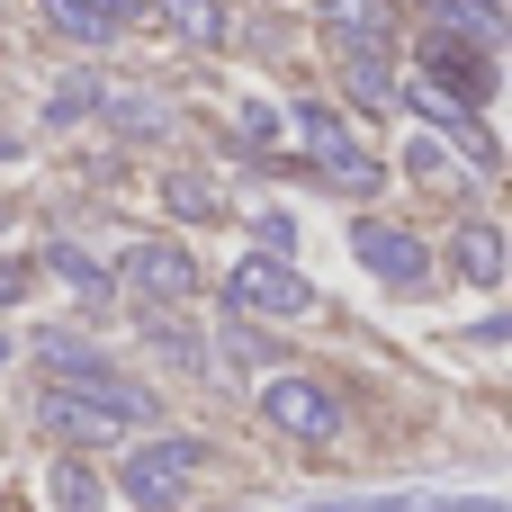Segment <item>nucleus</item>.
Instances as JSON below:
<instances>
[{
    "label": "nucleus",
    "mask_w": 512,
    "mask_h": 512,
    "mask_svg": "<svg viewBox=\"0 0 512 512\" xmlns=\"http://www.w3.org/2000/svg\"><path fill=\"white\" fill-rule=\"evenodd\" d=\"M288 135H297V153H306L333 189L378 198V180H387V171H378V153H360V144H351V126H342L324 99H297V108H288Z\"/></svg>",
    "instance_id": "f257e3e1"
},
{
    "label": "nucleus",
    "mask_w": 512,
    "mask_h": 512,
    "mask_svg": "<svg viewBox=\"0 0 512 512\" xmlns=\"http://www.w3.org/2000/svg\"><path fill=\"white\" fill-rule=\"evenodd\" d=\"M198 468H207V441H189V432H162V441L126 450L117 486H126V504H135V512H180V495H189V477H198Z\"/></svg>",
    "instance_id": "f03ea898"
},
{
    "label": "nucleus",
    "mask_w": 512,
    "mask_h": 512,
    "mask_svg": "<svg viewBox=\"0 0 512 512\" xmlns=\"http://www.w3.org/2000/svg\"><path fill=\"white\" fill-rule=\"evenodd\" d=\"M225 306L234 315H315V288L288 252H243L225 270Z\"/></svg>",
    "instance_id": "7ed1b4c3"
},
{
    "label": "nucleus",
    "mask_w": 512,
    "mask_h": 512,
    "mask_svg": "<svg viewBox=\"0 0 512 512\" xmlns=\"http://www.w3.org/2000/svg\"><path fill=\"white\" fill-rule=\"evenodd\" d=\"M261 414L288 432V441H342V396L324 378H270L261 387Z\"/></svg>",
    "instance_id": "20e7f679"
},
{
    "label": "nucleus",
    "mask_w": 512,
    "mask_h": 512,
    "mask_svg": "<svg viewBox=\"0 0 512 512\" xmlns=\"http://www.w3.org/2000/svg\"><path fill=\"white\" fill-rule=\"evenodd\" d=\"M351 252H360V270L387 279V288H423V279H432L423 234H405V225H387V216H360V225H351Z\"/></svg>",
    "instance_id": "39448f33"
},
{
    "label": "nucleus",
    "mask_w": 512,
    "mask_h": 512,
    "mask_svg": "<svg viewBox=\"0 0 512 512\" xmlns=\"http://www.w3.org/2000/svg\"><path fill=\"white\" fill-rule=\"evenodd\" d=\"M117 288H135L144 306H180V297H198V261L180 243H135L117 261Z\"/></svg>",
    "instance_id": "423d86ee"
},
{
    "label": "nucleus",
    "mask_w": 512,
    "mask_h": 512,
    "mask_svg": "<svg viewBox=\"0 0 512 512\" xmlns=\"http://www.w3.org/2000/svg\"><path fill=\"white\" fill-rule=\"evenodd\" d=\"M423 72H432L441 90H459L468 108H477V99H495V63H486V45H477V36H459V27H432V36H423Z\"/></svg>",
    "instance_id": "0eeeda50"
},
{
    "label": "nucleus",
    "mask_w": 512,
    "mask_h": 512,
    "mask_svg": "<svg viewBox=\"0 0 512 512\" xmlns=\"http://www.w3.org/2000/svg\"><path fill=\"white\" fill-rule=\"evenodd\" d=\"M36 9H45V27H54L63 45H117L144 0H36Z\"/></svg>",
    "instance_id": "6e6552de"
},
{
    "label": "nucleus",
    "mask_w": 512,
    "mask_h": 512,
    "mask_svg": "<svg viewBox=\"0 0 512 512\" xmlns=\"http://www.w3.org/2000/svg\"><path fill=\"white\" fill-rule=\"evenodd\" d=\"M450 270H459L468 288H504V279H512V243H504V225L468 216V225L450 234Z\"/></svg>",
    "instance_id": "1a4fd4ad"
},
{
    "label": "nucleus",
    "mask_w": 512,
    "mask_h": 512,
    "mask_svg": "<svg viewBox=\"0 0 512 512\" xmlns=\"http://www.w3.org/2000/svg\"><path fill=\"white\" fill-rule=\"evenodd\" d=\"M315 18H324L342 45H387V36H396V9H387V0H315Z\"/></svg>",
    "instance_id": "9d476101"
},
{
    "label": "nucleus",
    "mask_w": 512,
    "mask_h": 512,
    "mask_svg": "<svg viewBox=\"0 0 512 512\" xmlns=\"http://www.w3.org/2000/svg\"><path fill=\"white\" fill-rule=\"evenodd\" d=\"M342 90H351L360 108H387V99H396V63H387V45H342Z\"/></svg>",
    "instance_id": "9b49d317"
},
{
    "label": "nucleus",
    "mask_w": 512,
    "mask_h": 512,
    "mask_svg": "<svg viewBox=\"0 0 512 512\" xmlns=\"http://www.w3.org/2000/svg\"><path fill=\"white\" fill-rule=\"evenodd\" d=\"M45 270H54V279H63L81 306H108V297H117V270H99L81 243H45Z\"/></svg>",
    "instance_id": "f8f14e48"
},
{
    "label": "nucleus",
    "mask_w": 512,
    "mask_h": 512,
    "mask_svg": "<svg viewBox=\"0 0 512 512\" xmlns=\"http://www.w3.org/2000/svg\"><path fill=\"white\" fill-rule=\"evenodd\" d=\"M36 360H45V378H63V387H90V378H108V360H99L81 333H36Z\"/></svg>",
    "instance_id": "ddd939ff"
},
{
    "label": "nucleus",
    "mask_w": 512,
    "mask_h": 512,
    "mask_svg": "<svg viewBox=\"0 0 512 512\" xmlns=\"http://www.w3.org/2000/svg\"><path fill=\"white\" fill-rule=\"evenodd\" d=\"M153 18H171L189 45H225L234 36V9L225 0H153Z\"/></svg>",
    "instance_id": "4468645a"
},
{
    "label": "nucleus",
    "mask_w": 512,
    "mask_h": 512,
    "mask_svg": "<svg viewBox=\"0 0 512 512\" xmlns=\"http://www.w3.org/2000/svg\"><path fill=\"white\" fill-rule=\"evenodd\" d=\"M144 342H153V351H162L171 369H207V351H198V333H189V324H180L171 306H144Z\"/></svg>",
    "instance_id": "2eb2a0df"
},
{
    "label": "nucleus",
    "mask_w": 512,
    "mask_h": 512,
    "mask_svg": "<svg viewBox=\"0 0 512 512\" xmlns=\"http://www.w3.org/2000/svg\"><path fill=\"white\" fill-rule=\"evenodd\" d=\"M423 9H432V27H459V36H477V45L504 36V0H423Z\"/></svg>",
    "instance_id": "dca6fc26"
},
{
    "label": "nucleus",
    "mask_w": 512,
    "mask_h": 512,
    "mask_svg": "<svg viewBox=\"0 0 512 512\" xmlns=\"http://www.w3.org/2000/svg\"><path fill=\"white\" fill-rule=\"evenodd\" d=\"M54 512H108V486H99L90 459H63L54 468Z\"/></svg>",
    "instance_id": "f3484780"
},
{
    "label": "nucleus",
    "mask_w": 512,
    "mask_h": 512,
    "mask_svg": "<svg viewBox=\"0 0 512 512\" xmlns=\"http://www.w3.org/2000/svg\"><path fill=\"white\" fill-rule=\"evenodd\" d=\"M162 198H171V216H180V225H216V216H225V198H216L198 171H171V180H162Z\"/></svg>",
    "instance_id": "a211bd4d"
},
{
    "label": "nucleus",
    "mask_w": 512,
    "mask_h": 512,
    "mask_svg": "<svg viewBox=\"0 0 512 512\" xmlns=\"http://www.w3.org/2000/svg\"><path fill=\"white\" fill-rule=\"evenodd\" d=\"M90 108H99V81L81 72V81H63V90H54V108H45V117H54V126H72V117H90Z\"/></svg>",
    "instance_id": "6ab92c4d"
},
{
    "label": "nucleus",
    "mask_w": 512,
    "mask_h": 512,
    "mask_svg": "<svg viewBox=\"0 0 512 512\" xmlns=\"http://www.w3.org/2000/svg\"><path fill=\"white\" fill-rule=\"evenodd\" d=\"M405 171H414L423 189H441V180H450V153H441V144L423 135V144H405Z\"/></svg>",
    "instance_id": "aec40b11"
},
{
    "label": "nucleus",
    "mask_w": 512,
    "mask_h": 512,
    "mask_svg": "<svg viewBox=\"0 0 512 512\" xmlns=\"http://www.w3.org/2000/svg\"><path fill=\"white\" fill-rule=\"evenodd\" d=\"M117 135H162V108L153 99H117Z\"/></svg>",
    "instance_id": "412c9836"
},
{
    "label": "nucleus",
    "mask_w": 512,
    "mask_h": 512,
    "mask_svg": "<svg viewBox=\"0 0 512 512\" xmlns=\"http://www.w3.org/2000/svg\"><path fill=\"white\" fill-rule=\"evenodd\" d=\"M252 225H261V252H288V243H297V225H288V216H279V207H261V216H252Z\"/></svg>",
    "instance_id": "4be33fe9"
},
{
    "label": "nucleus",
    "mask_w": 512,
    "mask_h": 512,
    "mask_svg": "<svg viewBox=\"0 0 512 512\" xmlns=\"http://www.w3.org/2000/svg\"><path fill=\"white\" fill-rule=\"evenodd\" d=\"M18 297H27V270H18V261L0 252V306H18Z\"/></svg>",
    "instance_id": "5701e85b"
},
{
    "label": "nucleus",
    "mask_w": 512,
    "mask_h": 512,
    "mask_svg": "<svg viewBox=\"0 0 512 512\" xmlns=\"http://www.w3.org/2000/svg\"><path fill=\"white\" fill-rule=\"evenodd\" d=\"M0 360H9V333H0Z\"/></svg>",
    "instance_id": "b1692460"
}]
</instances>
